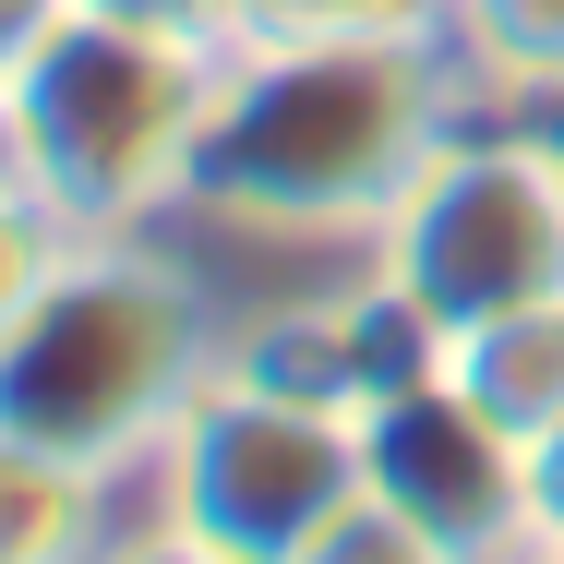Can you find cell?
Returning a JSON list of instances; mask_svg holds the SVG:
<instances>
[{"label": "cell", "instance_id": "6da1fadb", "mask_svg": "<svg viewBox=\"0 0 564 564\" xmlns=\"http://www.w3.org/2000/svg\"><path fill=\"white\" fill-rule=\"evenodd\" d=\"M217 360H228L217 276L181 264L169 228H97L61 252L36 313L0 337V433L61 445L85 468H132L217 384Z\"/></svg>", "mask_w": 564, "mask_h": 564}, {"label": "cell", "instance_id": "7a4b0ae2", "mask_svg": "<svg viewBox=\"0 0 564 564\" xmlns=\"http://www.w3.org/2000/svg\"><path fill=\"white\" fill-rule=\"evenodd\" d=\"M217 36H169V24H120V12H61L12 73H0V132H12V169L85 228H169L193 169H205V132L228 97Z\"/></svg>", "mask_w": 564, "mask_h": 564}, {"label": "cell", "instance_id": "3957f363", "mask_svg": "<svg viewBox=\"0 0 564 564\" xmlns=\"http://www.w3.org/2000/svg\"><path fill=\"white\" fill-rule=\"evenodd\" d=\"M541 120H553V144H564V97H553V109H541Z\"/></svg>", "mask_w": 564, "mask_h": 564}]
</instances>
